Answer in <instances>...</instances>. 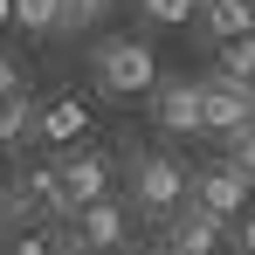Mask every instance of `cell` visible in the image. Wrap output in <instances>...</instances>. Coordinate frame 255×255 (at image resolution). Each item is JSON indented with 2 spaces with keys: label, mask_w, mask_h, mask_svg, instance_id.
I'll list each match as a JSON object with an SVG mask.
<instances>
[{
  "label": "cell",
  "mask_w": 255,
  "mask_h": 255,
  "mask_svg": "<svg viewBox=\"0 0 255 255\" xmlns=\"http://www.w3.org/2000/svg\"><path fill=\"white\" fill-rule=\"evenodd\" d=\"M235 242H242V255H255V221H242V228H235Z\"/></svg>",
  "instance_id": "cell-18"
},
{
  "label": "cell",
  "mask_w": 255,
  "mask_h": 255,
  "mask_svg": "<svg viewBox=\"0 0 255 255\" xmlns=\"http://www.w3.org/2000/svg\"><path fill=\"white\" fill-rule=\"evenodd\" d=\"M7 90H21V62H14V55H0V97H7Z\"/></svg>",
  "instance_id": "cell-17"
},
{
  "label": "cell",
  "mask_w": 255,
  "mask_h": 255,
  "mask_svg": "<svg viewBox=\"0 0 255 255\" xmlns=\"http://www.w3.org/2000/svg\"><path fill=\"white\" fill-rule=\"evenodd\" d=\"M0 21H14V0H0Z\"/></svg>",
  "instance_id": "cell-19"
},
{
  "label": "cell",
  "mask_w": 255,
  "mask_h": 255,
  "mask_svg": "<svg viewBox=\"0 0 255 255\" xmlns=\"http://www.w3.org/2000/svg\"><path fill=\"white\" fill-rule=\"evenodd\" d=\"M193 7H200V0H145V14H152L159 28H179V21H193Z\"/></svg>",
  "instance_id": "cell-14"
},
{
  "label": "cell",
  "mask_w": 255,
  "mask_h": 255,
  "mask_svg": "<svg viewBox=\"0 0 255 255\" xmlns=\"http://www.w3.org/2000/svg\"><path fill=\"white\" fill-rule=\"evenodd\" d=\"M193 14L207 21V35H221V42L228 35H255V0H200Z\"/></svg>",
  "instance_id": "cell-9"
},
{
  "label": "cell",
  "mask_w": 255,
  "mask_h": 255,
  "mask_svg": "<svg viewBox=\"0 0 255 255\" xmlns=\"http://www.w3.org/2000/svg\"><path fill=\"white\" fill-rule=\"evenodd\" d=\"M76 242H83V255L118 249V242H125V214L111 207V193H104V200H90V207L76 214Z\"/></svg>",
  "instance_id": "cell-7"
},
{
  "label": "cell",
  "mask_w": 255,
  "mask_h": 255,
  "mask_svg": "<svg viewBox=\"0 0 255 255\" xmlns=\"http://www.w3.org/2000/svg\"><path fill=\"white\" fill-rule=\"evenodd\" d=\"M193 97H200V131H214V138H235V131L255 125V83H242V76H200L193 83Z\"/></svg>",
  "instance_id": "cell-1"
},
{
  "label": "cell",
  "mask_w": 255,
  "mask_h": 255,
  "mask_svg": "<svg viewBox=\"0 0 255 255\" xmlns=\"http://www.w3.org/2000/svg\"><path fill=\"white\" fill-rule=\"evenodd\" d=\"M111 0H62V28H83V21H97Z\"/></svg>",
  "instance_id": "cell-15"
},
{
  "label": "cell",
  "mask_w": 255,
  "mask_h": 255,
  "mask_svg": "<svg viewBox=\"0 0 255 255\" xmlns=\"http://www.w3.org/2000/svg\"><path fill=\"white\" fill-rule=\"evenodd\" d=\"M28 138H35V97L28 90H7L0 97V152L28 145Z\"/></svg>",
  "instance_id": "cell-10"
},
{
  "label": "cell",
  "mask_w": 255,
  "mask_h": 255,
  "mask_svg": "<svg viewBox=\"0 0 255 255\" xmlns=\"http://www.w3.org/2000/svg\"><path fill=\"white\" fill-rule=\"evenodd\" d=\"M35 131H42L48 145H76V138L90 131V104L83 97H55L48 111H35Z\"/></svg>",
  "instance_id": "cell-8"
},
{
  "label": "cell",
  "mask_w": 255,
  "mask_h": 255,
  "mask_svg": "<svg viewBox=\"0 0 255 255\" xmlns=\"http://www.w3.org/2000/svg\"><path fill=\"white\" fill-rule=\"evenodd\" d=\"M221 228H228V221H221V214H207L193 193H186V200H179V221L166 228V255H214Z\"/></svg>",
  "instance_id": "cell-6"
},
{
  "label": "cell",
  "mask_w": 255,
  "mask_h": 255,
  "mask_svg": "<svg viewBox=\"0 0 255 255\" xmlns=\"http://www.w3.org/2000/svg\"><path fill=\"white\" fill-rule=\"evenodd\" d=\"M111 193V166L83 152V159H69V166H55V186H48V207L55 214H83L90 200H104Z\"/></svg>",
  "instance_id": "cell-3"
},
{
  "label": "cell",
  "mask_w": 255,
  "mask_h": 255,
  "mask_svg": "<svg viewBox=\"0 0 255 255\" xmlns=\"http://www.w3.org/2000/svg\"><path fill=\"white\" fill-rule=\"evenodd\" d=\"M97 76H104V90H111V97H145V90L159 83V55L138 42V35H125V42H104V55H97Z\"/></svg>",
  "instance_id": "cell-2"
},
{
  "label": "cell",
  "mask_w": 255,
  "mask_h": 255,
  "mask_svg": "<svg viewBox=\"0 0 255 255\" xmlns=\"http://www.w3.org/2000/svg\"><path fill=\"white\" fill-rule=\"evenodd\" d=\"M214 69H221V76L255 83V35H228V42H221V55H214Z\"/></svg>",
  "instance_id": "cell-12"
},
{
  "label": "cell",
  "mask_w": 255,
  "mask_h": 255,
  "mask_svg": "<svg viewBox=\"0 0 255 255\" xmlns=\"http://www.w3.org/2000/svg\"><path fill=\"white\" fill-rule=\"evenodd\" d=\"M14 21L35 28V35H55L62 28V0H14Z\"/></svg>",
  "instance_id": "cell-13"
},
{
  "label": "cell",
  "mask_w": 255,
  "mask_h": 255,
  "mask_svg": "<svg viewBox=\"0 0 255 255\" xmlns=\"http://www.w3.org/2000/svg\"><path fill=\"white\" fill-rule=\"evenodd\" d=\"M159 125L166 131H200V97H193V83H159Z\"/></svg>",
  "instance_id": "cell-11"
},
{
  "label": "cell",
  "mask_w": 255,
  "mask_h": 255,
  "mask_svg": "<svg viewBox=\"0 0 255 255\" xmlns=\"http://www.w3.org/2000/svg\"><path fill=\"white\" fill-rule=\"evenodd\" d=\"M186 179H193V172L179 166V159H166V152L138 159V207H152V214H172L179 200H186Z\"/></svg>",
  "instance_id": "cell-5"
},
{
  "label": "cell",
  "mask_w": 255,
  "mask_h": 255,
  "mask_svg": "<svg viewBox=\"0 0 255 255\" xmlns=\"http://www.w3.org/2000/svg\"><path fill=\"white\" fill-rule=\"evenodd\" d=\"M186 193H193V200H200V207L207 214H221V221H235V214L249 207V193H255V179L242 166H235V159H221V166H207V172H193V179H186Z\"/></svg>",
  "instance_id": "cell-4"
},
{
  "label": "cell",
  "mask_w": 255,
  "mask_h": 255,
  "mask_svg": "<svg viewBox=\"0 0 255 255\" xmlns=\"http://www.w3.org/2000/svg\"><path fill=\"white\" fill-rule=\"evenodd\" d=\"M228 145H235V166H242V172L255 179V125H249V131H235Z\"/></svg>",
  "instance_id": "cell-16"
}]
</instances>
